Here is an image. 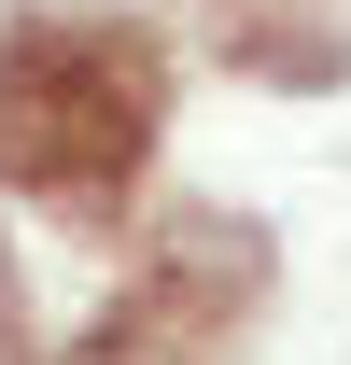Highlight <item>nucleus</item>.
Segmentation results:
<instances>
[{
	"mask_svg": "<svg viewBox=\"0 0 351 365\" xmlns=\"http://www.w3.org/2000/svg\"><path fill=\"white\" fill-rule=\"evenodd\" d=\"M141 140H155V71L127 56V29H14L0 43V169L98 197L141 169Z\"/></svg>",
	"mask_w": 351,
	"mask_h": 365,
	"instance_id": "obj_1",
	"label": "nucleus"
}]
</instances>
